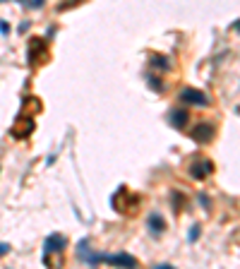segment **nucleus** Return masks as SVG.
Instances as JSON below:
<instances>
[{
	"instance_id": "obj_16",
	"label": "nucleus",
	"mask_w": 240,
	"mask_h": 269,
	"mask_svg": "<svg viewBox=\"0 0 240 269\" xmlns=\"http://www.w3.org/2000/svg\"><path fill=\"white\" fill-rule=\"evenodd\" d=\"M233 29H238V31H240V22H235V24H233Z\"/></svg>"
},
{
	"instance_id": "obj_9",
	"label": "nucleus",
	"mask_w": 240,
	"mask_h": 269,
	"mask_svg": "<svg viewBox=\"0 0 240 269\" xmlns=\"http://www.w3.org/2000/svg\"><path fill=\"white\" fill-rule=\"evenodd\" d=\"M187 123H190V111H187V108H176V111H171V125H173V128L183 130Z\"/></svg>"
},
{
	"instance_id": "obj_15",
	"label": "nucleus",
	"mask_w": 240,
	"mask_h": 269,
	"mask_svg": "<svg viewBox=\"0 0 240 269\" xmlns=\"http://www.w3.org/2000/svg\"><path fill=\"white\" fill-rule=\"evenodd\" d=\"M0 31H3V34H8V31H10V24H8V22H0Z\"/></svg>"
},
{
	"instance_id": "obj_11",
	"label": "nucleus",
	"mask_w": 240,
	"mask_h": 269,
	"mask_svg": "<svg viewBox=\"0 0 240 269\" xmlns=\"http://www.w3.org/2000/svg\"><path fill=\"white\" fill-rule=\"evenodd\" d=\"M149 226H151V231H156V233L166 231V221H164L161 214H151V216H149Z\"/></svg>"
},
{
	"instance_id": "obj_6",
	"label": "nucleus",
	"mask_w": 240,
	"mask_h": 269,
	"mask_svg": "<svg viewBox=\"0 0 240 269\" xmlns=\"http://www.w3.org/2000/svg\"><path fill=\"white\" fill-rule=\"evenodd\" d=\"M180 99L185 103H192V106H209V96L199 89H192V87H185L180 92Z\"/></svg>"
},
{
	"instance_id": "obj_14",
	"label": "nucleus",
	"mask_w": 240,
	"mask_h": 269,
	"mask_svg": "<svg viewBox=\"0 0 240 269\" xmlns=\"http://www.w3.org/2000/svg\"><path fill=\"white\" fill-rule=\"evenodd\" d=\"M8 250H10L8 243H0V255H8Z\"/></svg>"
},
{
	"instance_id": "obj_8",
	"label": "nucleus",
	"mask_w": 240,
	"mask_h": 269,
	"mask_svg": "<svg viewBox=\"0 0 240 269\" xmlns=\"http://www.w3.org/2000/svg\"><path fill=\"white\" fill-rule=\"evenodd\" d=\"M99 262H108L115 267H137V260L132 255H99Z\"/></svg>"
},
{
	"instance_id": "obj_3",
	"label": "nucleus",
	"mask_w": 240,
	"mask_h": 269,
	"mask_svg": "<svg viewBox=\"0 0 240 269\" xmlns=\"http://www.w3.org/2000/svg\"><path fill=\"white\" fill-rule=\"evenodd\" d=\"M190 178H194V180H204V178H209L214 173V164L209 161V159H199V161H192L190 164Z\"/></svg>"
},
{
	"instance_id": "obj_7",
	"label": "nucleus",
	"mask_w": 240,
	"mask_h": 269,
	"mask_svg": "<svg viewBox=\"0 0 240 269\" xmlns=\"http://www.w3.org/2000/svg\"><path fill=\"white\" fill-rule=\"evenodd\" d=\"M65 248H67V238L65 236H58V233H53V236H48L46 243H44V255H51V252H63Z\"/></svg>"
},
{
	"instance_id": "obj_17",
	"label": "nucleus",
	"mask_w": 240,
	"mask_h": 269,
	"mask_svg": "<svg viewBox=\"0 0 240 269\" xmlns=\"http://www.w3.org/2000/svg\"><path fill=\"white\" fill-rule=\"evenodd\" d=\"M0 3H3V0H0Z\"/></svg>"
},
{
	"instance_id": "obj_2",
	"label": "nucleus",
	"mask_w": 240,
	"mask_h": 269,
	"mask_svg": "<svg viewBox=\"0 0 240 269\" xmlns=\"http://www.w3.org/2000/svg\"><path fill=\"white\" fill-rule=\"evenodd\" d=\"M36 130V123L31 116H22L17 123H15V128H12V137L15 139H27L31 137V132Z\"/></svg>"
},
{
	"instance_id": "obj_4",
	"label": "nucleus",
	"mask_w": 240,
	"mask_h": 269,
	"mask_svg": "<svg viewBox=\"0 0 240 269\" xmlns=\"http://www.w3.org/2000/svg\"><path fill=\"white\" fill-rule=\"evenodd\" d=\"M190 137H192L197 144H209L214 139V125L212 123H199V125H194L192 132H190Z\"/></svg>"
},
{
	"instance_id": "obj_10",
	"label": "nucleus",
	"mask_w": 240,
	"mask_h": 269,
	"mask_svg": "<svg viewBox=\"0 0 240 269\" xmlns=\"http://www.w3.org/2000/svg\"><path fill=\"white\" fill-rule=\"evenodd\" d=\"M44 111V103L38 101L36 96H29V99H24V103H22V113L24 116H36V113Z\"/></svg>"
},
{
	"instance_id": "obj_5",
	"label": "nucleus",
	"mask_w": 240,
	"mask_h": 269,
	"mask_svg": "<svg viewBox=\"0 0 240 269\" xmlns=\"http://www.w3.org/2000/svg\"><path fill=\"white\" fill-rule=\"evenodd\" d=\"M48 56V48L46 44L41 41V39H31V44H29V63L31 65H36V63H44Z\"/></svg>"
},
{
	"instance_id": "obj_13",
	"label": "nucleus",
	"mask_w": 240,
	"mask_h": 269,
	"mask_svg": "<svg viewBox=\"0 0 240 269\" xmlns=\"http://www.w3.org/2000/svg\"><path fill=\"white\" fill-rule=\"evenodd\" d=\"M199 202L204 204V209H212V204H209V197L207 195H199Z\"/></svg>"
},
{
	"instance_id": "obj_1",
	"label": "nucleus",
	"mask_w": 240,
	"mask_h": 269,
	"mask_svg": "<svg viewBox=\"0 0 240 269\" xmlns=\"http://www.w3.org/2000/svg\"><path fill=\"white\" fill-rule=\"evenodd\" d=\"M111 202H113V209H118L120 214H128V212H132V209L137 207L139 200L132 195V193H130L128 187H118Z\"/></svg>"
},
{
	"instance_id": "obj_12",
	"label": "nucleus",
	"mask_w": 240,
	"mask_h": 269,
	"mask_svg": "<svg viewBox=\"0 0 240 269\" xmlns=\"http://www.w3.org/2000/svg\"><path fill=\"white\" fill-rule=\"evenodd\" d=\"M187 238H190V243H192V241H197V238H199V226H197V223H194L192 228H190V233H187Z\"/></svg>"
}]
</instances>
